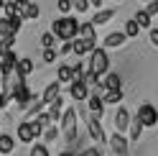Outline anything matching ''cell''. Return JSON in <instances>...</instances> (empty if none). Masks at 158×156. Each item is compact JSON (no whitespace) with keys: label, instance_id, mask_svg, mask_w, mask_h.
Returning <instances> with one entry per match:
<instances>
[{"label":"cell","instance_id":"obj_1","mask_svg":"<svg viewBox=\"0 0 158 156\" xmlns=\"http://www.w3.org/2000/svg\"><path fill=\"white\" fill-rule=\"evenodd\" d=\"M77 31H79L77 18L61 15V18H54L51 31H48V33H54V38H61V41H74V38H77Z\"/></svg>","mask_w":158,"mask_h":156},{"label":"cell","instance_id":"obj_2","mask_svg":"<svg viewBox=\"0 0 158 156\" xmlns=\"http://www.w3.org/2000/svg\"><path fill=\"white\" fill-rule=\"evenodd\" d=\"M92 74H97V77H102L107 69H110V56H107V51L105 49H92L89 51V67H87Z\"/></svg>","mask_w":158,"mask_h":156},{"label":"cell","instance_id":"obj_3","mask_svg":"<svg viewBox=\"0 0 158 156\" xmlns=\"http://www.w3.org/2000/svg\"><path fill=\"white\" fill-rule=\"evenodd\" d=\"M135 120L143 125V128H156L158 125V113L151 102H143L140 108H138V115H135Z\"/></svg>","mask_w":158,"mask_h":156},{"label":"cell","instance_id":"obj_4","mask_svg":"<svg viewBox=\"0 0 158 156\" xmlns=\"http://www.w3.org/2000/svg\"><path fill=\"white\" fill-rule=\"evenodd\" d=\"M44 128H38V125L33 120H23L21 125H18V141H23V143H33L38 136H41Z\"/></svg>","mask_w":158,"mask_h":156},{"label":"cell","instance_id":"obj_5","mask_svg":"<svg viewBox=\"0 0 158 156\" xmlns=\"http://www.w3.org/2000/svg\"><path fill=\"white\" fill-rule=\"evenodd\" d=\"M15 62H18V56H15L13 49H8V51L0 54V74H3V80H8L15 72Z\"/></svg>","mask_w":158,"mask_h":156},{"label":"cell","instance_id":"obj_6","mask_svg":"<svg viewBox=\"0 0 158 156\" xmlns=\"http://www.w3.org/2000/svg\"><path fill=\"white\" fill-rule=\"evenodd\" d=\"M110 149L115 156H127V141L123 138V133H115L110 138Z\"/></svg>","mask_w":158,"mask_h":156},{"label":"cell","instance_id":"obj_7","mask_svg":"<svg viewBox=\"0 0 158 156\" xmlns=\"http://www.w3.org/2000/svg\"><path fill=\"white\" fill-rule=\"evenodd\" d=\"M127 125H130V113L125 108H117V113H115V133L127 131Z\"/></svg>","mask_w":158,"mask_h":156},{"label":"cell","instance_id":"obj_8","mask_svg":"<svg viewBox=\"0 0 158 156\" xmlns=\"http://www.w3.org/2000/svg\"><path fill=\"white\" fill-rule=\"evenodd\" d=\"M61 128L66 131V136L77 131V110H74V108H69V110L61 115Z\"/></svg>","mask_w":158,"mask_h":156},{"label":"cell","instance_id":"obj_9","mask_svg":"<svg viewBox=\"0 0 158 156\" xmlns=\"http://www.w3.org/2000/svg\"><path fill=\"white\" fill-rule=\"evenodd\" d=\"M102 87H105V92H112V90H123V80H120V74L117 72H110L105 77V80L100 82Z\"/></svg>","mask_w":158,"mask_h":156},{"label":"cell","instance_id":"obj_10","mask_svg":"<svg viewBox=\"0 0 158 156\" xmlns=\"http://www.w3.org/2000/svg\"><path fill=\"white\" fill-rule=\"evenodd\" d=\"M92 49H97L94 41H84V38H77V41H72V51L77 56H84V54H89Z\"/></svg>","mask_w":158,"mask_h":156},{"label":"cell","instance_id":"obj_11","mask_svg":"<svg viewBox=\"0 0 158 156\" xmlns=\"http://www.w3.org/2000/svg\"><path fill=\"white\" fill-rule=\"evenodd\" d=\"M87 105H89V110L94 113V118L100 120V115L105 113V102H102V97H100V95H94V92H92V95H87Z\"/></svg>","mask_w":158,"mask_h":156},{"label":"cell","instance_id":"obj_12","mask_svg":"<svg viewBox=\"0 0 158 156\" xmlns=\"http://www.w3.org/2000/svg\"><path fill=\"white\" fill-rule=\"evenodd\" d=\"M31 72H33V62L28 59V56H21V59L15 62V74H18V77H23V80H26V77L31 74Z\"/></svg>","mask_w":158,"mask_h":156},{"label":"cell","instance_id":"obj_13","mask_svg":"<svg viewBox=\"0 0 158 156\" xmlns=\"http://www.w3.org/2000/svg\"><path fill=\"white\" fill-rule=\"evenodd\" d=\"M87 125H89V136H92V138L97 141V146L107 141V138H105V131H102V125H100V120H97V118H92V120L87 123Z\"/></svg>","mask_w":158,"mask_h":156},{"label":"cell","instance_id":"obj_14","mask_svg":"<svg viewBox=\"0 0 158 156\" xmlns=\"http://www.w3.org/2000/svg\"><path fill=\"white\" fill-rule=\"evenodd\" d=\"M61 105H64V100H61V95H59L56 97V100H51V102H48V118H51V123H56L59 118H61Z\"/></svg>","mask_w":158,"mask_h":156},{"label":"cell","instance_id":"obj_15","mask_svg":"<svg viewBox=\"0 0 158 156\" xmlns=\"http://www.w3.org/2000/svg\"><path fill=\"white\" fill-rule=\"evenodd\" d=\"M69 95L74 97V100H87V95H89V90L82 84V82H69Z\"/></svg>","mask_w":158,"mask_h":156},{"label":"cell","instance_id":"obj_16","mask_svg":"<svg viewBox=\"0 0 158 156\" xmlns=\"http://www.w3.org/2000/svg\"><path fill=\"white\" fill-rule=\"evenodd\" d=\"M59 92H61V84H59V82H51V84H48L46 90H44L41 102H44V105H48L51 100H56V97H59Z\"/></svg>","mask_w":158,"mask_h":156},{"label":"cell","instance_id":"obj_17","mask_svg":"<svg viewBox=\"0 0 158 156\" xmlns=\"http://www.w3.org/2000/svg\"><path fill=\"white\" fill-rule=\"evenodd\" d=\"M77 38H84V41H94V38H97V33H94V26H92V23H79Z\"/></svg>","mask_w":158,"mask_h":156},{"label":"cell","instance_id":"obj_18","mask_svg":"<svg viewBox=\"0 0 158 156\" xmlns=\"http://www.w3.org/2000/svg\"><path fill=\"white\" fill-rule=\"evenodd\" d=\"M115 18V11H100V13H94V18H92V26L97 28V26H105V23H110Z\"/></svg>","mask_w":158,"mask_h":156},{"label":"cell","instance_id":"obj_19","mask_svg":"<svg viewBox=\"0 0 158 156\" xmlns=\"http://www.w3.org/2000/svg\"><path fill=\"white\" fill-rule=\"evenodd\" d=\"M125 44V33L123 31H115L105 38V46H110V49H117V46H123Z\"/></svg>","mask_w":158,"mask_h":156},{"label":"cell","instance_id":"obj_20","mask_svg":"<svg viewBox=\"0 0 158 156\" xmlns=\"http://www.w3.org/2000/svg\"><path fill=\"white\" fill-rule=\"evenodd\" d=\"M133 21L138 23V28H153V23H151L153 18L148 15L145 11H138V13H135V18H133Z\"/></svg>","mask_w":158,"mask_h":156},{"label":"cell","instance_id":"obj_21","mask_svg":"<svg viewBox=\"0 0 158 156\" xmlns=\"http://www.w3.org/2000/svg\"><path fill=\"white\" fill-rule=\"evenodd\" d=\"M13 149H15V141H13V136L3 133V136H0V154H10Z\"/></svg>","mask_w":158,"mask_h":156},{"label":"cell","instance_id":"obj_22","mask_svg":"<svg viewBox=\"0 0 158 156\" xmlns=\"http://www.w3.org/2000/svg\"><path fill=\"white\" fill-rule=\"evenodd\" d=\"M56 82H59V84L72 82V67H66V64H61V67H59V72H56Z\"/></svg>","mask_w":158,"mask_h":156},{"label":"cell","instance_id":"obj_23","mask_svg":"<svg viewBox=\"0 0 158 156\" xmlns=\"http://www.w3.org/2000/svg\"><path fill=\"white\" fill-rule=\"evenodd\" d=\"M127 131H130V141H140V136H143V125L138 123L135 118H130V125H127Z\"/></svg>","mask_w":158,"mask_h":156},{"label":"cell","instance_id":"obj_24","mask_svg":"<svg viewBox=\"0 0 158 156\" xmlns=\"http://www.w3.org/2000/svg\"><path fill=\"white\" fill-rule=\"evenodd\" d=\"M120 100H123V90H112V92L102 95V102H107V105H117Z\"/></svg>","mask_w":158,"mask_h":156},{"label":"cell","instance_id":"obj_25","mask_svg":"<svg viewBox=\"0 0 158 156\" xmlns=\"http://www.w3.org/2000/svg\"><path fill=\"white\" fill-rule=\"evenodd\" d=\"M138 31H140V28H138V23L130 18V21L125 23V31H123V33H125V38H135V36H138Z\"/></svg>","mask_w":158,"mask_h":156},{"label":"cell","instance_id":"obj_26","mask_svg":"<svg viewBox=\"0 0 158 156\" xmlns=\"http://www.w3.org/2000/svg\"><path fill=\"white\" fill-rule=\"evenodd\" d=\"M38 15H41V8H38L36 3H28V5H26V15H23V18H31V21H36Z\"/></svg>","mask_w":158,"mask_h":156},{"label":"cell","instance_id":"obj_27","mask_svg":"<svg viewBox=\"0 0 158 156\" xmlns=\"http://www.w3.org/2000/svg\"><path fill=\"white\" fill-rule=\"evenodd\" d=\"M54 44H56V38H54V33H41V46L44 49H54Z\"/></svg>","mask_w":158,"mask_h":156},{"label":"cell","instance_id":"obj_28","mask_svg":"<svg viewBox=\"0 0 158 156\" xmlns=\"http://www.w3.org/2000/svg\"><path fill=\"white\" fill-rule=\"evenodd\" d=\"M74 156H105V154H102L100 146H92V149H84V151H79V154H74Z\"/></svg>","mask_w":158,"mask_h":156},{"label":"cell","instance_id":"obj_29","mask_svg":"<svg viewBox=\"0 0 158 156\" xmlns=\"http://www.w3.org/2000/svg\"><path fill=\"white\" fill-rule=\"evenodd\" d=\"M69 3H72V8H77L79 13H84L87 8H89V3H87V0H69Z\"/></svg>","mask_w":158,"mask_h":156},{"label":"cell","instance_id":"obj_30","mask_svg":"<svg viewBox=\"0 0 158 156\" xmlns=\"http://www.w3.org/2000/svg\"><path fill=\"white\" fill-rule=\"evenodd\" d=\"M31 156H48V149H46V146H41V143H36L33 149H31Z\"/></svg>","mask_w":158,"mask_h":156},{"label":"cell","instance_id":"obj_31","mask_svg":"<svg viewBox=\"0 0 158 156\" xmlns=\"http://www.w3.org/2000/svg\"><path fill=\"white\" fill-rule=\"evenodd\" d=\"M44 62L46 64H54L56 62V51H54V49H44Z\"/></svg>","mask_w":158,"mask_h":156},{"label":"cell","instance_id":"obj_32","mask_svg":"<svg viewBox=\"0 0 158 156\" xmlns=\"http://www.w3.org/2000/svg\"><path fill=\"white\" fill-rule=\"evenodd\" d=\"M56 8L61 13H69V11H72V3H69V0H56Z\"/></svg>","mask_w":158,"mask_h":156},{"label":"cell","instance_id":"obj_33","mask_svg":"<svg viewBox=\"0 0 158 156\" xmlns=\"http://www.w3.org/2000/svg\"><path fill=\"white\" fill-rule=\"evenodd\" d=\"M44 136H46V141H54L56 136H59V128H54V125H48V128H46V133H44Z\"/></svg>","mask_w":158,"mask_h":156},{"label":"cell","instance_id":"obj_34","mask_svg":"<svg viewBox=\"0 0 158 156\" xmlns=\"http://www.w3.org/2000/svg\"><path fill=\"white\" fill-rule=\"evenodd\" d=\"M145 13L151 15V18H153V15L158 13V0H151V3H148V11H145Z\"/></svg>","mask_w":158,"mask_h":156},{"label":"cell","instance_id":"obj_35","mask_svg":"<svg viewBox=\"0 0 158 156\" xmlns=\"http://www.w3.org/2000/svg\"><path fill=\"white\" fill-rule=\"evenodd\" d=\"M151 44L158 46V31H156V28H151Z\"/></svg>","mask_w":158,"mask_h":156},{"label":"cell","instance_id":"obj_36","mask_svg":"<svg viewBox=\"0 0 158 156\" xmlns=\"http://www.w3.org/2000/svg\"><path fill=\"white\" fill-rule=\"evenodd\" d=\"M72 51V41H64V46H61V54H69Z\"/></svg>","mask_w":158,"mask_h":156},{"label":"cell","instance_id":"obj_37","mask_svg":"<svg viewBox=\"0 0 158 156\" xmlns=\"http://www.w3.org/2000/svg\"><path fill=\"white\" fill-rule=\"evenodd\" d=\"M5 105H8V97H5V92H0V110H3Z\"/></svg>","mask_w":158,"mask_h":156},{"label":"cell","instance_id":"obj_38","mask_svg":"<svg viewBox=\"0 0 158 156\" xmlns=\"http://www.w3.org/2000/svg\"><path fill=\"white\" fill-rule=\"evenodd\" d=\"M87 3H89V5H94V8H100V5H102V0H87Z\"/></svg>","mask_w":158,"mask_h":156},{"label":"cell","instance_id":"obj_39","mask_svg":"<svg viewBox=\"0 0 158 156\" xmlns=\"http://www.w3.org/2000/svg\"><path fill=\"white\" fill-rule=\"evenodd\" d=\"M59 156H74V151H61Z\"/></svg>","mask_w":158,"mask_h":156},{"label":"cell","instance_id":"obj_40","mask_svg":"<svg viewBox=\"0 0 158 156\" xmlns=\"http://www.w3.org/2000/svg\"><path fill=\"white\" fill-rule=\"evenodd\" d=\"M0 92H3V80H0Z\"/></svg>","mask_w":158,"mask_h":156},{"label":"cell","instance_id":"obj_41","mask_svg":"<svg viewBox=\"0 0 158 156\" xmlns=\"http://www.w3.org/2000/svg\"><path fill=\"white\" fill-rule=\"evenodd\" d=\"M0 80H3V74H0Z\"/></svg>","mask_w":158,"mask_h":156},{"label":"cell","instance_id":"obj_42","mask_svg":"<svg viewBox=\"0 0 158 156\" xmlns=\"http://www.w3.org/2000/svg\"><path fill=\"white\" fill-rule=\"evenodd\" d=\"M145 3H151V0H145Z\"/></svg>","mask_w":158,"mask_h":156},{"label":"cell","instance_id":"obj_43","mask_svg":"<svg viewBox=\"0 0 158 156\" xmlns=\"http://www.w3.org/2000/svg\"><path fill=\"white\" fill-rule=\"evenodd\" d=\"M0 54H3V51H0Z\"/></svg>","mask_w":158,"mask_h":156}]
</instances>
